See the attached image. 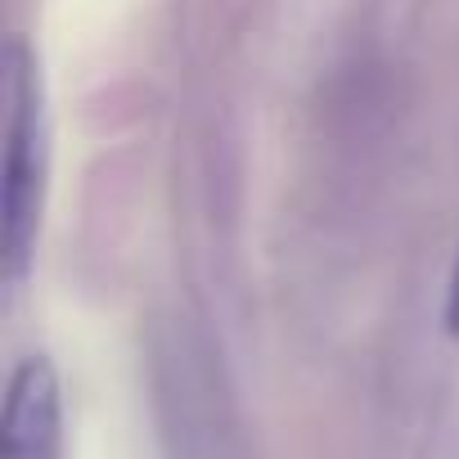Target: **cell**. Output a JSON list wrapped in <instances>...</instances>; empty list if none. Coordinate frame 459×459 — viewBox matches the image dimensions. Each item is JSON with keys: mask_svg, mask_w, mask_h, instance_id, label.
Instances as JSON below:
<instances>
[{"mask_svg": "<svg viewBox=\"0 0 459 459\" xmlns=\"http://www.w3.org/2000/svg\"><path fill=\"white\" fill-rule=\"evenodd\" d=\"M446 333H450V338H459V257H455L450 289H446Z\"/></svg>", "mask_w": 459, "mask_h": 459, "instance_id": "cell-3", "label": "cell"}, {"mask_svg": "<svg viewBox=\"0 0 459 459\" xmlns=\"http://www.w3.org/2000/svg\"><path fill=\"white\" fill-rule=\"evenodd\" d=\"M59 432H64L59 374L46 356H28L5 392L0 459H59Z\"/></svg>", "mask_w": 459, "mask_h": 459, "instance_id": "cell-2", "label": "cell"}, {"mask_svg": "<svg viewBox=\"0 0 459 459\" xmlns=\"http://www.w3.org/2000/svg\"><path fill=\"white\" fill-rule=\"evenodd\" d=\"M41 185H46V122H41L37 59L23 37H10L5 46V189H0V216H5L0 262H5V284H23L32 266Z\"/></svg>", "mask_w": 459, "mask_h": 459, "instance_id": "cell-1", "label": "cell"}]
</instances>
